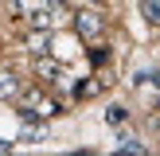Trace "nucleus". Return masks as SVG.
I'll list each match as a JSON object with an SVG mask.
<instances>
[{
  "label": "nucleus",
  "mask_w": 160,
  "mask_h": 156,
  "mask_svg": "<svg viewBox=\"0 0 160 156\" xmlns=\"http://www.w3.org/2000/svg\"><path fill=\"white\" fill-rule=\"evenodd\" d=\"M117 152H137V156H141V152H145V144H141L137 137H121V144H117Z\"/></svg>",
  "instance_id": "obj_8"
},
{
  "label": "nucleus",
  "mask_w": 160,
  "mask_h": 156,
  "mask_svg": "<svg viewBox=\"0 0 160 156\" xmlns=\"http://www.w3.org/2000/svg\"><path fill=\"white\" fill-rule=\"evenodd\" d=\"M74 27L82 39H98L102 31H106V16L94 12V8H86V12H74Z\"/></svg>",
  "instance_id": "obj_1"
},
{
  "label": "nucleus",
  "mask_w": 160,
  "mask_h": 156,
  "mask_svg": "<svg viewBox=\"0 0 160 156\" xmlns=\"http://www.w3.org/2000/svg\"><path fill=\"white\" fill-rule=\"evenodd\" d=\"M106 121H109V125H121V121H125V109H121V105H109Z\"/></svg>",
  "instance_id": "obj_9"
},
{
  "label": "nucleus",
  "mask_w": 160,
  "mask_h": 156,
  "mask_svg": "<svg viewBox=\"0 0 160 156\" xmlns=\"http://www.w3.org/2000/svg\"><path fill=\"white\" fill-rule=\"evenodd\" d=\"M20 94H23L20 74H16V70H0V101H12V98H20Z\"/></svg>",
  "instance_id": "obj_2"
},
{
  "label": "nucleus",
  "mask_w": 160,
  "mask_h": 156,
  "mask_svg": "<svg viewBox=\"0 0 160 156\" xmlns=\"http://www.w3.org/2000/svg\"><path fill=\"white\" fill-rule=\"evenodd\" d=\"M141 16L148 23H160V0H141Z\"/></svg>",
  "instance_id": "obj_7"
},
{
  "label": "nucleus",
  "mask_w": 160,
  "mask_h": 156,
  "mask_svg": "<svg viewBox=\"0 0 160 156\" xmlns=\"http://www.w3.org/2000/svg\"><path fill=\"white\" fill-rule=\"evenodd\" d=\"M43 4H47V0H12V12L16 16H31L35 8H43Z\"/></svg>",
  "instance_id": "obj_6"
},
{
  "label": "nucleus",
  "mask_w": 160,
  "mask_h": 156,
  "mask_svg": "<svg viewBox=\"0 0 160 156\" xmlns=\"http://www.w3.org/2000/svg\"><path fill=\"white\" fill-rule=\"evenodd\" d=\"M20 140H31V144H35V140H47V129L39 121H23V133H20Z\"/></svg>",
  "instance_id": "obj_5"
},
{
  "label": "nucleus",
  "mask_w": 160,
  "mask_h": 156,
  "mask_svg": "<svg viewBox=\"0 0 160 156\" xmlns=\"http://www.w3.org/2000/svg\"><path fill=\"white\" fill-rule=\"evenodd\" d=\"M35 74L43 78V82H67V78H62V66L51 59V55H39L35 59Z\"/></svg>",
  "instance_id": "obj_3"
},
{
  "label": "nucleus",
  "mask_w": 160,
  "mask_h": 156,
  "mask_svg": "<svg viewBox=\"0 0 160 156\" xmlns=\"http://www.w3.org/2000/svg\"><path fill=\"white\" fill-rule=\"evenodd\" d=\"M8 148H12V144H8V140H0V152H8Z\"/></svg>",
  "instance_id": "obj_10"
},
{
  "label": "nucleus",
  "mask_w": 160,
  "mask_h": 156,
  "mask_svg": "<svg viewBox=\"0 0 160 156\" xmlns=\"http://www.w3.org/2000/svg\"><path fill=\"white\" fill-rule=\"evenodd\" d=\"M28 51H31V59H39V55H47V51H51V31H31V35H28Z\"/></svg>",
  "instance_id": "obj_4"
}]
</instances>
